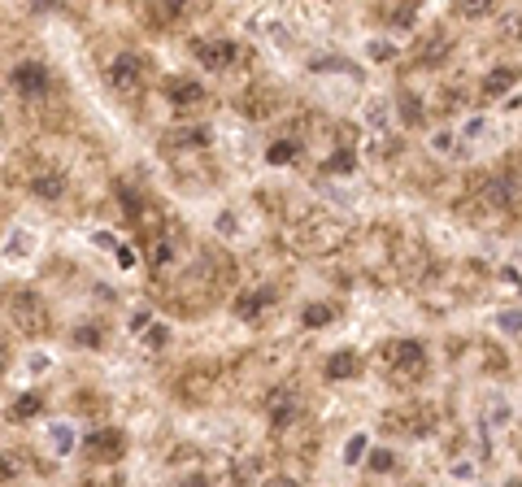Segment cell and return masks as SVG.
<instances>
[{
	"label": "cell",
	"mask_w": 522,
	"mask_h": 487,
	"mask_svg": "<svg viewBox=\"0 0 522 487\" xmlns=\"http://www.w3.org/2000/svg\"><path fill=\"white\" fill-rule=\"evenodd\" d=\"M122 431H96V435H87V452L92 457H101V461H113V457H122Z\"/></svg>",
	"instance_id": "cell-5"
},
{
	"label": "cell",
	"mask_w": 522,
	"mask_h": 487,
	"mask_svg": "<svg viewBox=\"0 0 522 487\" xmlns=\"http://www.w3.org/2000/svg\"><path fill=\"white\" fill-rule=\"evenodd\" d=\"M261 304H266V296H257V292H253V296H240L235 314H240V318H257V309H261Z\"/></svg>",
	"instance_id": "cell-19"
},
{
	"label": "cell",
	"mask_w": 522,
	"mask_h": 487,
	"mask_svg": "<svg viewBox=\"0 0 522 487\" xmlns=\"http://www.w3.org/2000/svg\"><path fill=\"white\" fill-rule=\"evenodd\" d=\"M109 83H113L118 92H135V87H139V61H135L131 53H122V57L109 66Z\"/></svg>",
	"instance_id": "cell-4"
},
{
	"label": "cell",
	"mask_w": 522,
	"mask_h": 487,
	"mask_svg": "<svg viewBox=\"0 0 522 487\" xmlns=\"http://www.w3.org/2000/svg\"><path fill=\"white\" fill-rule=\"evenodd\" d=\"M166 340H170V331H166V326H148V344H153V348L166 344Z\"/></svg>",
	"instance_id": "cell-29"
},
{
	"label": "cell",
	"mask_w": 522,
	"mask_h": 487,
	"mask_svg": "<svg viewBox=\"0 0 522 487\" xmlns=\"http://www.w3.org/2000/svg\"><path fill=\"white\" fill-rule=\"evenodd\" d=\"M179 487H209V479H205V474H192V479H183Z\"/></svg>",
	"instance_id": "cell-34"
},
{
	"label": "cell",
	"mask_w": 522,
	"mask_h": 487,
	"mask_svg": "<svg viewBox=\"0 0 522 487\" xmlns=\"http://www.w3.org/2000/svg\"><path fill=\"white\" fill-rule=\"evenodd\" d=\"M361 452H366V435L357 431V435H353V440H348V444H344V461H361Z\"/></svg>",
	"instance_id": "cell-22"
},
{
	"label": "cell",
	"mask_w": 522,
	"mask_h": 487,
	"mask_svg": "<svg viewBox=\"0 0 522 487\" xmlns=\"http://www.w3.org/2000/svg\"><path fill=\"white\" fill-rule=\"evenodd\" d=\"M266 414H270V422H275V426H287L292 414H296V388H279L275 396L266 400Z\"/></svg>",
	"instance_id": "cell-6"
},
{
	"label": "cell",
	"mask_w": 522,
	"mask_h": 487,
	"mask_svg": "<svg viewBox=\"0 0 522 487\" xmlns=\"http://www.w3.org/2000/svg\"><path fill=\"white\" fill-rule=\"evenodd\" d=\"M74 340H79V344H101V331H96V326H79V331H74Z\"/></svg>",
	"instance_id": "cell-27"
},
{
	"label": "cell",
	"mask_w": 522,
	"mask_h": 487,
	"mask_svg": "<svg viewBox=\"0 0 522 487\" xmlns=\"http://www.w3.org/2000/svg\"><path fill=\"white\" fill-rule=\"evenodd\" d=\"M453 474H457V479H475V466H470V461H457Z\"/></svg>",
	"instance_id": "cell-31"
},
{
	"label": "cell",
	"mask_w": 522,
	"mask_h": 487,
	"mask_svg": "<svg viewBox=\"0 0 522 487\" xmlns=\"http://www.w3.org/2000/svg\"><path fill=\"white\" fill-rule=\"evenodd\" d=\"M361 370V362H357V352H335L331 362H327V378H353Z\"/></svg>",
	"instance_id": "cell-8"
},
{
	"label": "cell",
	"mask_w": 522,
	"mask_h": 487,
	"mask_svg": "<svg viewBox=\"0 0 522 487\" xmlns=\"http://www.w3.org/2000/svg\"><path fill=\"white\" fill-rule=\"evenodd\" d=\"M396 466V457L387 452V448H379V452H370V470H379V474H387Z\"/></svg>",
	"instance_id": "cell-21"
},
{
	"label": "cell",
	"mask_w": 522,
	"mask_h": 487,
	"mask_svg": "<svg viewBox=\"0 0 522 487\" xmlns=\"http://www.w3.org/2000/svg\"><path fill=\"white\" fill-rule=\"evenodd\" d=\"M335 314H331V304H309L305 309V326H327Z\"/></svg>",
	"instance_id": "cell-18"
},
{
	"label": "cell",
	"mask_w": 522,
	"mask_h": 487,
	"mask_svg": "<svg viewBox=\"0 0 522 487\" xmlns=\"http://www.w3.org/2000/svg\"><path fill=\"white\" fill-rule=\"evenodd\" d=\"M18 470H22V461H18L13 452H5V457H0V479H13Z\"/></svg>",
	"instance_id": "cell-25"
},
{
	"label": "cell",
	"mask_w": 522,
	"mask_h": 487,
	"mask_svg": "<svg viewBox=\"0 0 522 487\" xmlns=\"http://www.w3.org/2000/svg\"><path fill=\"white\" fill-rule=\"evenodd\" d=\"M327 170H335V174H348V170H353V152H335V157L327 161Z\"/></svg>",
	"instance_id": "cell-24"
},
{
	"label": "cell",
	"mask_w": 522,
	"mask_h": 487,
	"mask_svg": "<svg viewBox=\"0 0 522 487\" xmlns=\"http://www.w3.org/2000/svg\"><path fill=\"white\" fill-rule=\"evenodd\" d=\"M457 140H466V144H479V140H492V122H487V118H470V122H461V131H457Z\"/></svg>",
	"instance_id": "cell-10"
},
{
	"label": "cell",
	"mask_w": 522,
	"mask_h": 487,
	"mask_svg": "<svg viewBox=\"0 0 522 487\" xmlns=\"http://www.w3.org/2000/svg\"><path fill=\"white\" fill-rule=\"evenodd\" d=\"M31 252H35V230H27V226L9 230V240H5V261H27Z\"/></svg>",
	"instance_id": "cell-7"
},
{
	"label": "cell",
	"mask_w": 522,
	"mask_h": 487,
	"mask_svg": "<svg viewBox=\"0 0 522 487\" xmlns=\"http://www.w3.org/2000/svg\"><path fill=\"white\" fill-rule=\"evenodd\" d=\"M113 257H118V266H122V270H131V266H135V252H131L127 244H118V248H113Z\"/></svg>",
	"instance_id": "cell-28"
},
{
	"label": "cell",
	"mask_w": 522,
	"mask_h": 487,
	"mask_svg": "<svg viewBox=\"0 0 522 487\" xmlns=\"http://www.w3.org/2000/svg\"><path fill=\"white\" fill-rule=\"evenodd\" d=\"M0 370H5V348H0Z\"/></svg>",
	"instance_id": "cell-36"
},
{
	"label": "cell",
	"mask_w": 522,
	"mask_h": 487,
	"mask_svg": "<svg viewBox=\"0 0 522 487\" xmlns=\"http://www.w3.org/2000/svg\"><path fill=\"white\" fill-rule=\"evenodd\" d=\"M501 331H505L509 340H518V309H505L501 314Z\"/></svg>",
	"instance_id": "cell-26"
},
{
	"label": "cell",
	"mask_w": 522,
	"mask_h": 487,
	"mask_svg": "<svg viewBox=\"0 0 522 487\" xmlns=\"http://www.w3.org/2000/svg\"><path fill=\"white\" fill-rule=\"evenodd\" d=\"M509 418H514L509 400H505V396H492V405H487V422H483L487 444H496V440H501V431H509Z\"/></svg>",
	"instance_id": "cell-3"
},
{
	"label": "cell",
	"mask_w": 522,
	"mask_h": 487,
	"mask_svg": "<svg viewBox=\"0 0 522 487\" xmlns=\"http://www.w3.org/2000/svg\"><path fill=\"white\" fill-rule=\"evenodd\" d=\"M218 235H235V218H231V214L218 218Z\"/></svg>",
	"instance_id": "cell-30"
},
{
	"label": "cell",
	"mask_w": 522,
	"mask_h": 487,
	"mask_svg": "<svg viewBox=\"0 0 522 487\" xmlns=\"http://www.w3.org/2000/svg\"><path fill=\"white\" fill-rule=\"evenodd\" d=\"M431 148L440 152V157H457V135H453V131H440V135L431 140Z\"/></svg>",
	"instance_id": "cell-17"
},
{
	"label": "cell",
	"mask_w": 522,
	"mask_h": 487,
	"mask_svg": "<svg viewBox=\"0 0 522 487\" xmlns=\"http://www.w3.org/2000/svg\"><path fill=\"white\" fill-rule=\"evenodd\" d=\"M509 87H514V70H492V79L483 83L487 96H501V92H509Z\"/></svg>",
	"instance_id": "cell-12"
},
{
	"label": "cell",
	"mask_w": 522,
	"mask_h": 487,
	"mask_svg": "<svg viewBox=\"0 0 522 487\" xmlns=\"http://www.w3.org/2000/svg\"><path fill=\"white\" fill-rule=\"evenodd\" d=\"M170 100L174 105H196V100H201L205 92H201V83H187V79H170Z\"/></svg>",
	"instance_id": "cell-9"
},
{
	"label": "cell",
	"mask_w": 522,
	"mask_h": 487,
	"mask_svg": "<svg viewBox=\"0 0 522 487\" xmlns=\"http://www.w3.org/2000/svg\"><path fill=\"white\" fill-rule=\"evenodd\" d=\"M61 187H66L61 174H39V178H35V192H39L44 200H48V196H61Z\"/></svg>",
	"instance_id": "cell-15"
},
{
	"label": "cell",
	"mask_w": 522,
	"mask_h": 487,
	"mask_svg": "<svg viewBox=\"0 0 522 487\" xmlns=\"http://www.w3.org/2000/svg\"><path fill=\"white\" fill-rule=\"evenodd\" d=\"M144 326H148V309H135L131 314V331H144Z\"/></svg>",
	"instance_id": "cell-32"
},
{
	"label": "cell",
	"mask_w": 522,
	"mask_h": 487,
	"mask_svg": "<svg viewBox=\"0 0 522 487\" xmlns=\"http://www.w3.org/2000/svg\"><path fill=\"white\" fill-rule=\"evenodd\" d=\"M296 152H301V148H296L292 140H279L275 148H266V161H270V166H287V161L296 157Z\"/></svg>",
	"instance_id": "cell-11"
},
{
	"label": "cell",
	"mask_w": 522,
	"mask_h": 487,
	"mask_svg": "<svg viewBox=\"0 0 522 487\" xmlns=\"http://www.w3.org/2000/svg\"><path fill=\"white\" fill-rule=\"evenodd\" d=\"M53 444H57V452H61V457L74 448V435H70V426H61V422L53 426Z\"/></svg>",
	"instance_id": "cell-20"
},
{
	"label": "cell",
	"mask_w": 522,
	"mask_h": 487,
	"mask_svg": "<svg viewBox=\"0 0 522 487\" xmlns=\"http://www.w3.org/2000/svg\"><path fill=\"white\" fill-rule=\"evenodd\" d=\"M196 57H201L209 70H227L235 61V44L231 39H196Z\"/></svg>",
	"instance_id": "cell-2"
},
{
	"label": "cell",
	"mask_w": 522,
	"mask_h": 487,
	"mask_svg": "<svg viewBox=\"0 0 522 487\" xmlns=\"http://www.w3.org/2000/svg\"><path fill=\"white\" fill-rule=\"evenodd\" d=\"M366 122L375 126V131H387V100H370V105H366Z\"/></svg>",
	"instance_id": "cell-14"
},
{
	"label": "cell",
	"mask_w": 522,
	"mask_h": 487,
	"mask_svg": "<svg viewBox=\"0 0 522 487\" xmlns=\"http://www.w3.org/2000/svg\"><path fill=\"white\" fill-rule=\"evenodd\" d=\"M492 204H514V178H496L492 183Z\"/></svg>",
	"instance_id": "cell-16"
},
{
	"label": "cell",
	"mask_w": 522,
	"mask_h": 487,
	"mask_svg": "<svg viewBox=\"0 0 522 487\" xmlns=\"http://www.w3.org/2000/svg\"><path fill=\"white\" fill-rule=\"evenodd\" d=\"M392 352H396V362H405V366H422V344H414V340L392 344Z\"/></svg>",
	"instance_id": "cell-13"
},
{
	"label": "cell",
	"mask_w": 522,
	"mask_h": 487,
	"mask_svg": "<svg viewBox=\"0 0 522 487\" xmlns=\"http://www.w3.org/2000/svg\"><path fill=\"white\" fill-rule=\"evenodd\" d=\"M266 487H301V483H296V479H283V474H279V479H270Z\"/></svg>",
	"instance_id": "cell-35"
},
{
	"label": "cell",
	"mask_w": 522,
	"mask_h": 487,
	"mask_svg": "<svg viewBox=\"0 0 522 487\" xmlns=\"http://www.w3.org/2000/svg\"><path fill=\"white\" fill-rule=\"evenodd\" d=\"M153 261H157V266L170 261V244H157V248H153Z\"/></svg>",
	"instance_id": "cell-33"
},
{
	"label": "cell",
	"mask_w": 522,
	"mask_h": 487,
	"mask_svg": "<svg viewBox=\"0 0 522 487\" xmlns=\"http://www.w3.org/2000/svg\"><path fill=\"white\" fill-rule=\"evenodd\" d=\"M9 79H13L18 92H27V96H44L48 87H53V74H48L39 61H18Z\"/></svg>",
	"instance_id": "cell-1"
},
{
	"label": "cell",
	"mask_w": 522,
	"mask_h": 487,
	"mask_svg": "<svg viewBox=\"0 0 522 487\" xmlns=\"http://www.w3.org/2000/svg\"><path fill=\"white\" fill-rule=\"evenodd\" d=\"M39 414V400L35 396H22L18 405H13V418H35Z\"/></svg>",
	"instance_id": "cell-23"
}]
</instances>
